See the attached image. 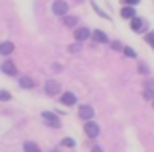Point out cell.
Returning <instances> with one entry per match:
<instances>
[{"mask_svg": "<svg viewBox=\"0 0 154 152\" xmlns=\"http://www.w3.org/2000/svg\"><path fill=\"white\" fill-rule=\"evenodd\" d=\"M131 29H133V31H137V33H143V31H146V29H148V23L144 22L143 18H137V16H135V18L131 20Z\"/></svg>", "mask_w": 154, "mask_h": 152, "instance_id": "6da1fadb", "label": "cell"}, {"mask_svg": "<svg viewBox=\"0 0 154 152\" xmlns=\"http://www.w3.org/2000/svg\"><path fill=\"white\" fill-rule=\"evenodd\" d=\"M51 8H53V14H57V16H66V12H68V4L64 0H55Z\"/></svg>", "mask_w": 154, "mask_h": 152, "instance_id": "7a4b0ae2", "label": "cell"}, {"mask_svg": "<svg viewBox=\"0 0 154 152\" xmlns=\"http://www.w3.org/2000/svg\"><path fill=\"white\" fill-rule=\"evenodd\" d=\"M41 117H43V121H45L49 127H53V129H59V127H60V121H59V117H57L55 113H51V111H45V113H43Z\"/></svg>", "mask_w": 154, "mask_h": 152, "instance_id": "3957f363", "label": "cell"}, {"mask_svg": "<svg viewBox=\"0 0 154 152\" xmlns=\"http://www.w3.org/2000/svg\"><path fill=\"white\" fill-rule=\"evenodd\" d=\"M45 92H47L49 96L60 94V82H57V80H49V82L45 84Z\"/></svg>", "mask_w": 154, "mask_h": 152, "instance_id": "277c9868", "label": "cell"}, {"mask_svg": "<svg viewBox=\"0 0 154 152\" xmlns=\"http://www.w3.org/2000/svg\"><path fill=\"white\" fill-rule=\"evenodd\" d=\"M84 131H86V135H88L90 138H96V137L100 135V127L96 125V123H92V121H88V123H86Z\"/></svg>", "mask_w": 154, "mask_h": 152, "instance_id": "5b68a950", "label": "cell"}, {"mask_svg": "<svg viewBox=\"0 0 154 152\" xmlns=\"http://www.w3.org/2000/svg\"><path fill=\"white\" fill-rule=\"evenodd\" d=\"M78 115H80V119H86V121H90V119L94 117V109H92L90 105H80Z\"/></svg>", "mask_w": 154, "mask_h": 152, "instance_id": "8992f818", "label": "cell"}, {"mask_svg": "<svg viewBox=\"0 0 154 152\" xmlns=\"http://www.w3.org/2000/svg\"><path fill=\"white\" fill-rule=\"evenodd\" d=\"M2 72L8 74V76H16V74H18V68L14 66L12 61H6V62H2Z\"/></svg>", "mask_w": 154, "mask_h": 152, "instance_id": "52a82bcc", "label": "cell"}, {"mask_svg": "<svg viewBox=\"0 0 154 152\" xmlns=\"http://www.w3.org/2000/svg\"><path fill=\"white\" fill-rule=\"evenodd\" d=\"M74 37H76V41H84V39L90 37V29H88V27H78V29L74 31Z\"/></svg>", "mask_w": 154, "mask_h": 152, "instance_id": "ba28073f", "label": "cell"}, {"mask_svg": "<svg viewBox=\"0 0 154 152\" xmlns=\"http://www.w3.org/2000/svg\"><path fill=\"white\" fill-rule=\"evenodd\" d=\"M60 102H63L64 105H74V103H76V96L70 94V92H64L63 98H60Z\"/></svg>", "mask_w": 154, "mask_h": 152, "instance_id": "9c48e42d", "label": "cell"}, {"mask_svg": "<svg viewBox=\"0 0 154 152\" xmlns=\"http://www.w3.org/2000/svg\"><path fill=\"white\" fill-rule=\"evenodd\" d=\"M12 51H14V43H12V41L0 43V55H10Z\"/></svg>", "mask_w": 154, "mask_h": 152, "instance_id": "30bf717a", "label": "cell"}, {"mask_svg": "<svg viewBox=\"0 0 154 152\" xmlns=\"http://www.w3.org/2000/svg\"><path fill=\"white\" fill-rule=\"evenodd\" d=\"M121 16H123V18L125 20H127V18H135V10H133V6H125L123 8V10H121Z\"/></svg>", "mask_w": 154, "mask_h": 152, "instance_id": "8fae6325", "label": "cell"}, {"mask_svg": "<svg viewBox=\"0 0 154 152\" xmlns=\"http://www.w3.org/2000/svg\"><path fill=\"white\" fill-rule=\"evenodd\" d=\"M63 22H64V26H68V27H74L76 26V22H78V18L76 16H63Z\"/></svg>", "mask_w": 154, "mask_h": 152, "instance_id": "7c38bea8", "label": "cell"}, {"mask_svg": "<svg viewBox=\"0 0 154 152\" xmlns=\"http://www.w3.org/2000/svg\"><path fill=\"white\" fill-rule=\"evenodd\" d=\"M92 35H94V39H96V41H100V43H105V41H107V35H105L103 31H100V29H96Z\"/></svg>", "mask_w": 154, "mask_h": 152, "instance_id": "4fadbf2b", "label": "cell"}, {"mask_svg": "<svg viewBox=\"0 0 154 152\" xmlns=\"http://www.w3.org/2000/svg\"><path fill=\"white\" fill-rule=\"evenodd\" d=\"M20 86H22V88H33L35 82H33L31 78H27V76H23V78L20 80Z\"/></svg>", "mask_w": 154, "mask_h": 152, "instance_id": "5bb4252c", "label": "cell"}, {"mask_svg": "<svg viewBox=\"0 0 154 152\" xmlns=\"http://www.w3.org/2000/svg\"><path fill=\"white\" fill-rule=\"evenodd\" d=\"M23 148H26V152H41L35 142H23Z\"/></svg>", "mask_w": 154, "mask_h": 152, "instance_id": "9a60e30c", "label": "cell"}, {"mask_svg": "<svg viewBox=\"0 0 154 152\" xmlns=\"http://www.w3.org/2000/svg\"><path fill=\"white\" fill-rule=\"evenodd\" d=\"M10 99H12L10 92H6V90H0V102H10Z\"/></svg>", "mask_w": 154, "mask_h": 152, "instance_id": "2e32d148", "label": "cell"}, {"mask_svg": "<svg viewBox=\"0 0 154 152\" xmlns=\"http://www.w3.org/2000/svg\"><path fill=\"white\" fill-rule=\"evenodd\" d=\"M68 51H70V53H80V51H82V47H80V41L72 43V45L68 47Z\"/></svg>", "mask_w": 154, "mask_h": 152, "instance_id": "e0dca14e", "label": "cell"}, {"mask_svg": "<svg viewBox=\"0 0 154 152\" xmlns=\"http://www.w3.org/2000/svg\"><path fill=\"white\" fill-rule=\"evenodd\" d=\"M123 53L127 55V57H131V59H135V57H137V53L131 49V47H125V49H123Z\"/></svg>", "mask_w": 154, "mask_h": 152, "instance_id": "ac0fdd59", "label": "cell"}, {"mask_svg": "<svg viewBox=\"0 0 154 152\" xmlns=\"http://www.w3.org/2000/svg\"><path fill=\"white\" fill-rule=\"evenodd\" d=\"M144 98H146V99H154V90H144Z\"/></svg>", "mask_w": 154, "mask_h": 152, "instance_id": "d6986e66", "label": "cell"}, {"mask_svg": "<svg viewBox=\"0 0 154 152\" xmlns=\"http://www.w3.org/2000/svg\"><path fill=\"white\" fill-rule=\"evenodd\" d=\"M144 39H146V41L154 47V31H152V33H148V35H144Z\"/></svg>", "mask_w": 154, "mask_h": 152, "instance_id": "ffe728a7", "label": "cell"}, {"mask_svg": "<svg viewBox=\"0 0 154 152\" xmlns=\"http://www.w3.org/2000/svg\"><path fill=\"white\" fill-rule=\"evenodd\" d=\"M63 144H64V146H68V148H72V146H74V141H72V138H64Z\"/></svg>", "mask_w": 154, "mask_h": 152, "instance_id": "44dd1931", "label": "cell"}, {"mask_svg": "<svg viewBox=\"0 0 154 152\" xmlns=\"http://www.w3.org/2000/svg\"><path fill=\"white\" fill-rule=\"evenodd\" d=\"M139 72H140V74H146V72H148V68H146L144 65H140V66H139Z\"/></svg>", "mask_w": 154, "mask_h": 152, "instance_id": "7402d4cb", "label": "cell"}, {"mask_svg": "<svg viewBox=\"0 0 154 152\" xmlns=\"http://www.w3.org/2000/svg\"><path fill=\"white\" fill-rule=\"evenodd\" d=\"M125 2H127V4H129V6H137V4H139V2H140V0H125Z\"/></svg>", "mask_w": 154, "mask_h": 152, "instance_id": "603a6c76", "label": "cell"}, {"mask_svg": "<svg viewBox=\"0 0 154 152\" xmlns=\"http://www.w3.org/2000/svg\"><path fill=\"white\" fill-rule=\"evenodd\" d=\"M111 47H113V49H121V43H117V41H113V43H111Z\"/></svg>", "mask_w": 154, "mask_h": 152, "instance_id": "cb8c5ba5", "label": "cell"}, {"mask_svg": "<svg viewBox=\"0 0 154 152\" xmlns=\"http://www.w3.org/2000/svg\"><path fill=\"white\" fill-rule=\"evenodd\" d=\"M152 105H154V103H152Z\"/></svg>", "mask_w": 154, "mask_h": 152, "instance_id": "d4e9b609", "label": "cell"}]
</instances>
